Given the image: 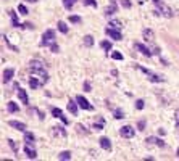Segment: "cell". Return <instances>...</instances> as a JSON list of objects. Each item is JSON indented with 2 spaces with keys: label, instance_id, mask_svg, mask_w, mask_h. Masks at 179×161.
I'll use <instances>...</instances> for the list:
<instances>
[{
  "label": "cell",
  "instance_id": "29",
  "mask_svg": "<svg viewBox=\"0 0 179 161\" xmlns=\"http://www.w3.org/2000/svg\"><path fill=\"white\" fill-rule=\"evenodd\" d=\"M3 42H5L7 47H10L13 52H20V49H18V47H15V45H11V44H10V40H8V37H7L5 34H3Z\"/></svg>",
  "mask_w": 179,
  "mask_h": 161
},
{
  "label": "cell",
  "instance_id": "3",
  "mask_svg": "<svg viewBox=\"0 0 179 161\" xmlns=\"http://www.w3.org/2000/svg\"><path fill=\"white\" fill-rule=\"evenodd\" d=\"M55 44V31L53 29H47L42 36V40H40V45L42 47H52Z\"/></svg>",
  "mask_w": 179,
  "mask_h": 161
},
{
  "label": "cell",
  "instance_id": "9",
  "mask_svg": "<svg viewBox=\"0 0 179 161\" xmlns=\"http://www.w3.org/2000/svg\"><path fill=\"white\" fill-rule=\"evenodd\" d=\"M52 115H53L55 118H60V119L63 121V124H68V122H69V121H68V118L63 115V111L60 110V108H52Z\"/></svg>",
  "mask_w": 179,
  "mask_h": 161
},
{
  "label": "cell",
  "instance_id": "30",
  "mask_svg": "<svg viewBox=\"0 0 179 161\" xmlns=\"http://www.w3.org/2000/svg\"><path fill=\"white\" fill-rule=\"evenodd\" d=\"M113 115H115L116 119H123L124 118V113H123V110H120V108H116V110L113 111Z\"/></svg>",
  "mask_w": 179,
  "mask_h": 161
},
{
  "label": "cell",
  "instance_id": "14",
  "mask_svg": "<svg viewBox=\"0 0 179 161\" xmlns=\"http://www.w3.org/2000/svg\"><path fill=\"white\" fill-rule=\"evenodd\" d=\"M24 153H26L27 158H31V159H34L36 156H37L36 150H34V148H31V145H26V147H24Z\"/></svg>",
  "mask_w": 179,
  "mask_h": 161
},
{
  "label": "cell",
  "instance_id": "18",
  "mask_svg": "<svg viewBox=\"0 0 179 161\" xmlns=\"http://www.w3.org/2000/svg\"><path fill=\"white\" fill-rule=\"evenodd\" d=\"M18 97H20L21 103H24V105H27V103H29V98H27V93H26V90H23V89H20V90H18Z\"/></svg>",
  "mask_w": 179,
  "mask_h": 161
},
{
  "label": "cell",
  "instance_id": "2",
  "mask_svg": "<svg viewBox=\"0 0 179 161\" xmlns=\"http://www.w3.org/2000/svg\"><path fill=\"white\" fill-rule=\"evenodd\" d=\"M153 3H155V7H157L155 15H163L165 18H173V16H174L173 10L166 5V3H163L161 0H153Z\"/></svg>",
  "mask_w": 179,
  "mask_h": 161
},
{
  "label": "cell",
  "instance_id": "37",
  "mask_svg": "<svg viewBox=\"0 0 179 161\" xmlns=\"http://www.w3.org/2000/svg\"><path fill=\"white\" fill-rule=\"evenodd\" d=\"M121 5H123L124 8H131L133 3H131V0H121Z\"/></svg>",
  "mask_w": 179,
  "mask_h": 161
},
{
  "label": "cell",
  "instance_id": "45",
  "mask_svg": "<svg viewBox=\"0 0 179 161\" xmlns=\"http://www.w3.org/2000/svg\"><path fill=\"white\" fill-rule=\"evenodd\" d=\"M177 155H179V148H177Z\"/></svg>",
  "mask_w": 179,
  "mask_h": 161
},
{
  "label": "cell",
  "instance_id": "36",
  "mask_svg": "<svg viewBox=\"0 0 179 161\" xmlns=\"http://www.w3.org/2000/svg\"><path fill=\"white\" fill-rule=\"evenodd\" d=\"M84 5H89V7H95V8H97V2H95V0H84Z\"/></svg>",
  "mask_w": 179,
  "mask_h": 161
},
{
  "label": "cell",
  "instance_id": "21",
  "mask_svg": "<svg viewBox=\"0 0 179 161\" xmlns=\"http://www.w3.org/2000/svg\"><path fill=\"white\" fill-rule=\"evenodd\" d=\"M52 132L53 135H60V137H66V131L63 127H52Z\"/></svg>",
  "mask_w": 179,
  "mask_h": 161
},
{
  "label": "cell",
  "instance_id": "7",
  "mask_svg": "<svg viewBox=\"0 0 179 161\" xmlns=\"http://www.w3.org/2000/svg\"><path fill=\"white\" fill-rule=\"evenodd\" d=\"M105 32H107V36H110L111 39H115V40H121V39H123L120 29H115V27H107Z\"/></svg>",
  "mask_w": 179,
  "mask_h": 161
},
{
  "label": "cell",
  "instance_id": "12",
  "mask_svg": "<svg viewBox=\"0 0 179 161\" xmlns=\"http://www.w3.org/2000/svg\"><path fill=\"white\" fill-rule=\"evenodd\" d=\"M13 74H15V69H11V68L5 69V71H3V79H2V82H3V84L10 82L11 77H13Z\"/></svg>",
  "mask_w": 179,
  "mask_h": 161
},
{
  "label": "cell",
  "instance_id": "4",
  "mask_svg": "<svg viewBox=\"0 0 179 161\" xmlns=\"http://www.w3.org/2000/svg\"><path fill=\"white\" fill-rule=\"evenodd\" d=\"M137 69H139V71H142V73L147 76V79L150 80V82H163V80H165L161 76H158V74L152 73V71H149L147 68H144V66H137Z\"/></svg>",
  "mask_w": 179,
  "mask_h": 161
},
{
  "label": "cell",
  "instance_id": "40",
  "mask_svg": "<svg viewBox=\"0 0 179 161\" xmlns=\"http://www.w3.org/2000/svg\"><path fill=\"white\" fill-rule=\"evenodd\" d=\"M136 108H137V110H142V108H144V100H137V102H136Z\"/></svg>",
  "mask_w": 179,
  "mask_h": 161
},
{
  "label": "cell",
  "instance_id": "44",
  "mask_svg": "<svg viewBox=\"0 0 179 161\" xmlns=\"http://www.w3.org/2000/svg\"><path fill=\"white\" fill-rule=\"evenodd\" d=\"M27 2H37V0H27Z\"/></svg>",
  "mask_w": 179,
  "mask_h": 161
},
{
  "label": "cell",
  "instance_id": "41",
  "mask_svg": "<svg viewBox=\"0 0 179 161\" xmlns=\"http://www.w3.org/2000/svg\"><path fill=\"white\" fill-rule=\"evenodd\" d=\"M23 27H24V29H34V26H32L31 23H24V24H23Z\"/></svg>",
  "mask_w": 179,
  "mask_h": 161
},
{
  "label": "cell",
  "instance_id": "22",
  "mask_svg": "<svg viewBox=\"0 0 179 161\" xmlns=\"http://www.w3.org/2000/svg\"><path fill=\"white\" fill-rule=\"evenodd\" d=\"M42 84H44V82H39V80H37V77H31V79H29V87H31V89H39Z\"/></svg>",
  "mask_w": 179,
  "mask_h": 161
},
{
  "label": "cell",
  "instance_id": "20",
  "mask_svg": "<svg viewBox=\"0 0 179 161\" xmlns=\"http://www.w3.org/2000/svg\"><path fill=\"white\" fill-rule=\"evenodd\" d=\"M10 13V18H11V24H13V27H23V24H20L18 23V16H16V13L15 11H8Z\"/></svg>",
  "mask_w": 179,
  "mask_h": 161
},
{
  "label": "cell",
  "instance_id": "16",
  "mask_svg": "<svg viewBox=\"0 0 179 161\" xmlns=\"http://www.w3.org/2000/svg\"><path fill=\"white\" fill-rule=\"evenodd\" d=\"M98 144H100V147L103 150H111V144H110V140H108L107 137H102V139L98 140Z\"/></svg>",
  "mask_w": 179,
  "mask_h": 161
},
{
  "label": "cell",
  "instance_id": "39",
  "mask_svg": "<svg viewBox=\"0 0 179 161\" xmlns=\"http://www.w3.org/2000/svg\"><path fill=\"white\" fill-rule=\"evenodd\" d=\"M84 92H92V87H91V82H84Z\"/></svg>",
  "mask_w": 179,
  "mask_h": 161
},
{
  "label": "cell",
  "instance_id": "17",
  "mask_svg": "<svg viewBox=\"0 0 179 161\" xmlns=\"http://www.w3.org/2000/svg\"><path fill=\"white\" fill-rule=\"evenodd\" d=\"M34 140H36V137L32 132H24V142H26V145H34Z\"/></svg>",
  "mask_w": 179,
  "mask_h": 161
},
{
  "label": "cell",
  "instance_id": "35",
  "mask_svg": "<svg viewBox=\"0 0 179 161\" xmlns=\"http://www.w3.org/2000/svg\"><path fill=\"white\" fill-rule=\"evenodd\" d=\"M111 58H113V60H123V55H121L120 52H113V53H111Z\"/></svg>",
  "mask_w": 179,
  "mask_h": 161
},
{
  "label": "cell",
  "instance_id": "1",
  "mask_svg": "<svg viewBox=\"0 0 179 161\" xmlns=\"http://www.w3.org/2000/svg\"><path fill=\"white\" fill-rule=\"evenodd\" d=\"M29 71L32 73V76H40V79H42V82H44V84L49 80V76H47L45 69H44V61L32 60L29 63Z\"/></svg>",
  "mask_w": 179,
  "mask_h": 161
},
{
  "label": "cell",
  "instance_id": "8",
  "mask_svg": "<svg viewBox=\"0 0 179 161\" xmlns=\"http://www.w3.org/2000/svg\"><path fill=\"white\" fill-rule=\"evenodd\" d=\"M136 49H137L142 55H145V56H152L153 55V52H150L149 47H145L144 44H140V42H136Z\"/></svg>",
  "mask_w": 179,
  "mask_h": 161
},
{
  "label": "cell",
  "instance_id": "42",
  "mask_svg": "<svg viewBox=\"0 0 179 161\" xmlns=\"http://www.w3.org/2000/svg\"><path fill=\"white\" fill-rule=\"evenodd\" d=\"M8 144H10V147H11V148L15 150V151H18V148H16V144H15L13 140H8Z\"/></svg>",
  "mask_w": 179,
  "mask_h": 161
},
{
  "label": "cell",
  "instance_id": "23",
  "mask_svg": "<svg viewBox=\"0 0 179 161\" xmlns=\"http://www.w3.org/2000/svg\"><path fill=\"white\" fill-rule=\"evenodd\" d=\"M108 26L115 27V29H121V27H123V23H121L120 20H110V24Z\"/></svg>",
  "mask_w": 179,
  "mask_h": 161
},
{
  "label": "cell",
  "instance_id": "6",
  "mask_svg": "<svg viewBox=\"0 0 179 161\" xmlns=\"http://www.w3.org/2000/svg\"><path fill=\"white\" fill-rule=\"evenodd\" d=\"M76 100H78V103H79V108H82V110H87V111H92V110H94V106H92L91 103H89L82 95H78Z\"/></svg>",
  "mask_w": 179,
  "mask_h": 161
},
{
  "label": "cell",
  "instance_id": "5",
  "mask_svg": "<svg viewBox=\"0 0 179 161\" xmlns=\"http://www.w3.org/2000/svg\"><path fill=\"white\" fill-rule=\"evenodd\" d=\"M120 134H121V137H124V139H131V137H134L136 131L131 126H123L120 129Z\"/></svg>",
  "mask_w": 179,
  "mask_h": 161
},
{
  "label": "cell",
  "instance_id": "27",
  "mask_svg": "<svg viewBox=\"0 0 179 161\" xmlns=\"http://www.w3.org/2000/svg\"><path fill=\"white\" fill-rule=\"evenodd\" d=\"M74 3H76V0H63V7L66 8V10H71Z\"/></svg>",
  "mask_w": 179,
  "mask_h": 161
},
{
  "label": "cell",
  "instance_id": "32",
  "mask_svg": "<svg viewBox=\"0 0 179 161\" xmlns=\"http://www.w3.org/2000/svg\"><path fill=\"white\" fill-rule=\"evenodd\" d=\"M69 21L74 23V24H79L81 23V16H78V15H73V16H69Z\"/></svg>",
  "mask_w": 179,
  "mask_h": 161
},
{
  "label": "cell",
  "instance_id": "34",
  "mask_svg": "<svg viewBox=\"0 0 179 161\" xmlns=\"http://www.w3.org/2000/svg\"><path fill=\"white\" fill-rule=\"evenodd\" d=\"M94 129H97V131H102V129H103V119H100L98 122H95V124H94Z\"/></svg>",
  "mask_w": 179,
  "mask_h": 161
},
{
  "label": "cell",
  "instance_id": "33",
  "mask_svg": "<svg viewBox=\"0 0 179 161\" xmlns=\"http://www.w3.org/2000/svg\"><path fill=\"white\" fill-rule=\"evenodd\" d=\"M18 11H20V15H27V13H29V11H27V8L24 7V5H18Z\"/></svg>",
  "mask_w": 179,
  "mask_h": 161
},
{
  "label": "cell",
  "instance_id": "31",
  "mask_svg": "<svg viewBox=\"0 0 179 161\" xmlns=\"http://www.w3.org/2000/svg\"><path fill=\"white\" fill-rule=\"evenodd\" d=\"M100 47H102L103 50H108V52H110L113 45H111V42H108V40H103L102 44H100Z\"/></svg>",
  "mask_w": 179,
  "mask_h": 161
},
{
  "label": "cell",
  "instance_id": "10",
  "mask_svg": "<svg viewBox=\"0 0 179 161\" xmlns=\"http://www.w3.org/2000/svg\"><path fill=\"white\" fill-rule=\"evenodd\" d=\"M8 126L13 127V129H16V131L26 132V124H24V122H20V121H8Z\"/></svg>",
  "mask_w": 179,
  "mask_h": 161
},
{
  "label": "cell",
  "instance_id": "43",
  "mask_svg": "<svg viewBox=\"0 0 179 161\" xmlns=\"http://www.w3.org/2000/svg\"><path fill=\"white\" fill-rule=\"evenodd\" d=\"M144 127H145V121H139V131H144Z\"/></svg>",
  "mask_w": 179,
  "mask_h": 161
},
{
  "label": "cell",
  "instance_id": "25",
  "mask_svg": "<svg viewBox=\"0 0 179 161\" xmlns=\"http://www.w3.org/2000/svg\"><path fill=\"white\" fill-rule=\"evenodd\" d=\"M7 108H8V111H10V113H16L18 110H20V106H18L15 102H10V103H8V106H7Z\"/></svg>",
  "mask_w": 179,
  "mask_h": 161
},
{
  "label": "cell",
  "instance_id": "11",
  "mask_svg": "<svg viewBox=\"0 0 179 161\" xmlns=\"http://www.w3.org/2000/svg\"><path fill=\"white\" fill-rule=\"evenodd\" d=\"M147 144H153V145H157V147H160V148H165L166 147V144L161 140V139H157V137H147Z\"/></svg>",
  "mask_w": 179,
  "mask_h": 161
},
{
  "label": "cell",
  "instance_id": "28",
  "mask_svg": "<svg viewBox=\"0 0 179 161\" xmlns=\"http://www.w3.org/2000/svg\"><path fill=\"white\" fill-rule=\"evenodd\" d=\"M56 26H58V31L60 32H63V34H66V32H68V26L65 24L63 21H58V24H56Z\"/></svg>",
  "mask_w": 179,
  "mask_h": 161
},
{
  "label": "cell",
  "instance_id": "26",
  "mask_svg": "<svg viewBox=\"0 0 179 161\" xmlns=\"http://www.w3.org/2000/svg\"><path fill=\"white\" fill-rule=\"evenodd\" d=\"M84 45H86V47H92L94 45V37L92 36H84Z\"/></svg>",
  "mask_w": 179,
  "mask_h": 161
},
{
  "label": "cell",
  "instance_id": "15",
  "mask_svg": "<svg viewBox=\"0 0 179 161\" xmlns=\"http://www.w3.org/2000/svg\"><path fill=\"white\" fill-rule=\"evenodd\" d=\"M142 36H144L145 42H153V31L152 29H144L142 31Z\"/></svg>",
  "mask_w": 179,
  "mask_h": 161
},
{
  "label": "cell",
  "instance_id": "24",
  "mask_svg": "<svg viewBox=\"0 0 179 161\" xmlns=\"http://www.w3.org/2000/svg\"><path fill=\"white\" fill-rule=\"evenodd\" d=\"M58 159H63V161L71 159V151H62V153L58 155Z\"/></svg>",
  "mask_w": 179,
  "mask_h": 161
},
{
  "label": "cell",
  "instance_id": "38",
  "mask_svg": "<svg viewBox=\"0 0 179 161\" xmlns=\"http://www.w3.org/2000/svg\"><path fill=\"white\" fill-rule=\"evenodd\" d=\"M174 122H176V127L179 129V110L174 111Z\"/></svg>",
  "mask_w": 179,
  "mask_h": 161
},
{
  "label": "cell",
  "instance_id": "13",
  "mask_svg": "<svg viewBox=\"0 0 179 161\" xmlns=\"http://www.w3.org/2000/svg\"><path fill=\"white\" fill-rule=\"evenodd\" d=\"M76 102H78V100H76ZM76 102H74V100H69V102H68V111L73 113L74 116L78 115V105H79V103H76Z\"/></svg>",
  "mask_w": 179,
  "mask_h": 161
},
{
  "label": "cell",
  "instance_id": "19",
  "mask_svg": "<svg viewBox=\"0 0 179 161\" xmlns=\"http://www.w3.org/2000/svg\"><path fill=\"white\" fill-rule=\"evenodd\" d=\"M116 10H118L116 2H115V0H111V5L105 10V15H107V16H110V15H113V13H116Z\"/></svg>",
  "mask_w": 179,
  "mask_h": 161
}]
</instances>
